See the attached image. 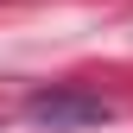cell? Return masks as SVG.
Instances as JSON below:
<instances>
[{
    "mask_svg": "<svg viewBox=\"0 0 133 133\" xmlns=\"http://www.w3.org/2000/svg\"><path fill=\"white\" fill-rule=\"evenodd\" d=\"M25 121L51 127V133H82V127H108L114 121V102L95 89H38L25 102Z\"/></svg>",
    "mask_w": 133,
    "mask_h": 133,
    "instance_id": "1",
    "label": "cell"
}]
</instances>
